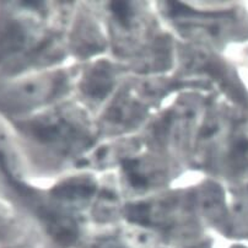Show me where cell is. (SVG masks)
Instances as JSON below:
<instances>
[{"label": "cell", "mask_w": 248, "mask_h": 248, "mask_svg": "<svg viewBox=\"0 0 248 248\" xmlns=\"http://www.w3.org/2000/svg\"><path fill=\"white\" fill-rule=\"evenodd\" d=\"M109 9L116 16V19L121 22L122 26L129 27L133 13L130 4L128 1H112L109 4Z\"/></svg>", "instance_id": "1"}, {"label": "cell", "mask_w": 248, "mask_h": 248, "mask_svg": "<svg viewBox=\"0 0 248 248\" xmlns=\"http://www.w3.org/2000/svg\"><path fill=\"white\" fill-rule=\"evenodd\" d=\"M149 210L143 204H138V205H132L130 209H128V219L135 224L140 225H148L149 220Z\"/></svg>", "instance_id": "2"}, {"label": "cell", "mask_w": 248, "mask_h": 248, "mask_svg": "<svg viewBox=\"0 0 248 248\" xmlns=\"http://www.w3.org/2000/svg\"><path fill=\"white\" fill-rule=\"evenodd\" d=\"M128 178H129L130 185L134 188H145L146 185H148V181L144 176H141L140 173H138L135 170H132V171L127 172Z\"/></svg>", "instance_id": "3"}, {"label": "cell", "mask_w": 248, "mask_h": 248, "mask_svg": "<svg viewBox=\"0 0 248 248\" xmlns=\"http://www.w3.org/2000/svg\"><path fill=\"white\" fill-rule=\"evenodd\" d=\"M22 5L26 6V8H31V9H40L43 6L42 1H21Z\"/></svg>", "instance_id": "4"}, {"label": "cell", "mask_w": 248, "mask_h": 248, "mask_svg": "<svg viewBox=\"0 0 248 248\" xmlns=\"http://www.w3.org/2000/svg\"><path fill=\"white\" fill-rule=\"evenodd\" d=\"M238 149L241 151H247L248 150V140H242L238 143Z\"/></svg>", "instance_id": "5"}, {"label": "cell", "mask_w": 248, "mask_h": 248, "mask_svg": "<svg viewBox=\"0 0 248 248\" xmlns=\"http://www.w3.org/2000/svg\"><path fill=\"white\" fill-rule=\"evenodd\" d=\"M235 248H243V247H235Z\"/></svg>", "instance_id": "6"}]
</instances>
